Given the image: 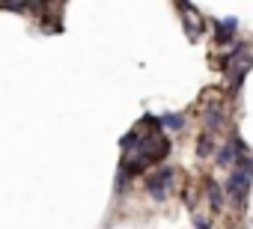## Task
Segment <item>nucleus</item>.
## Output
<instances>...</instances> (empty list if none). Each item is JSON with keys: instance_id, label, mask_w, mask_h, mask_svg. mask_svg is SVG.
<instances>
[{"instance_id": "1", "label": "nucleus", "mask_w": 253, "mask_h": 229, "mask_svg": "<svg viewBox=\"0 0 253 229\" xmlns=\"http://www.w3.org/2000/svg\"><path fill=\"white\" fill-rule=\"evenodd\" d=\"M170 185H173V170H170V167H161L155 176H149V179H146V191H149L155 199H167Z\"/></svg>"}, {"instance_id": "2", "label": "nucleus", "mask_w": 253, "mask_h": 229, "mask_svg": "<svg viewBox=\"0 0 253 229\" xmlns=\"http://www.w3.org/2000/svg\"><path fill=\"white\" fill-rule=\"evenodd\" d=\"M250 182H253V173H247V170L235 167V170H232V176H229V182H226V193H229V196H235V199H244V196H247Z\"/></svg>"}, {"instance_id": "3", "label": "nucleus", "mask_w": 253, "mask_h": 229, "mask_svg": "<svg viewBox=\"0 0 253 229\" xmlns=\"http://www.w3.org/2000/svg\"><path fill=\"white\" fill-rule=\"evenodd\" d=\"M235 30H238V18H223V21L214 27V42H217V45H226V42H232Z\"/></svg>"}, {"instance_id": "4", "label": "nucleus", "mask_w": 253, "mask_h": 229, "mask_svg": "<svg viewBox=\"0 0 253 229\" xmlns=\"http://www.w3.org/2000/svg\"><path fill=\"white\" fill-rule=\"evenodd\" d=\"M235 158H238V149H235V143L229 140V143H226V146H223V149L217 152V164H220V167H229V164H232Z\"/></svg>"}, {"instance_id": "5", "label": "nucleus", "mask_w": 253, "mask_h": 229, "mask_svg": "<svg viewBox=\"0 0 253 229\" xmlns=\"http://www.w3.org/2000/svg\"><path fill=\"white\" fill-rule=\"evenodd\" d=\"M158 119H161V125L170 128V131H182V128H185V119L179 116V113H164V116H158Z\"/></svg>"}, {"instance_id": "6", "label": "nucleus", "mask_w": 253, "mask_h": 229, "mask_svg": "<svg viewBox=\"0 0 253 229\" xmlns=\"http://www.w3.org/2000/svg\"><path fill=\"white\" fill-rule=\"evenodd\" d=\"M211 149H214L211 137H209V134H203V137H200V146H197V155H200V158H206V155H209Z\"/></svg>"}, {"instance_id": "7", "label": "nucleus", "mask_w": 253, "mask_h": 229, "mask_svg": "<svg viewBox=\"0 0 253 229\" xmlns=\"http://www.w3.org/2000/svg\"><path fill=\"white\" fill-rule=\"evenodd\" d=\"M220 125H223V113L211 107V110H209V128H220Z\"/></svg>"}, {"instance_id": "8", "label": "nucleus", "mask_w": 253, "mask_h": 229, "mask_svg": "<svg viewBox=\"0 0 253 229\" xmlns=\"http://www.w3.org/2000/svg\"><path fill=\"white\" fill-rule=\"evenodd\" d=\"M211 191H209V196H211V205H214V211H220V205H223V196H220V191H217V185H209Z\"/></svg>"}, {"instance_id": "9", "label": "nucleus", "mask_w": 253, "mask_h": 229, "mask_svg": "<svg viewBox=\"0 0 253 229\" xmlns=\"http://www.w3.org/2000/svg\"><path fill=\"white\" fill-rule=\"evenodd\" d=\"M194 226H197V229H209V223H206L203 217H194Z\"/></svg>"}]
</instances>
